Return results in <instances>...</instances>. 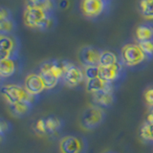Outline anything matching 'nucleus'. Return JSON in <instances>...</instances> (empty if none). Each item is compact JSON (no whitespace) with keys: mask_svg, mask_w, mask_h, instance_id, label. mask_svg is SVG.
<instances>
[{"mask_svg":"<svg viewBox=\"0 0 153 153\" xmlns=\"http://www.w3.org/2000/svg\"><path fill=\"white\" fill-rule=\"evenodd\" d=\"M23 23L30 29L39 31H50L56 25L54 13H49L41 8L27 5L23 12Z\"/></svg>","mask_w":153,"mask_h":153,"instance_id":"obj_1","label":"nucleus"},{"mask_svg":"<svg viewBox=\"0 0 153 153\" xmlns=\"http://www.w3.org/2000/svg\"><path fill=\"white\" fill-rule=\"evenodd\" d=\"M68 62V60L48 59L39 65L37 72L44 80L47 90L54 89L62 82V78Z\"/></svg>","mask_w":153,"mask_h":153,"instance_id":"obj_2","label":"nucleus"},{"mask_svg":"<svg viewBox=\"0 0 153 153\" xmlns=\"http://www.w3.org/2000/svg\"><path fill=\"white\" fill-rule=\"evenodd\" d=\"M120 57L123 64L128 69H138L145 65L150 59L143 51L139 43H126L124 44L120 53Z\"/></svg>","mask_w":153,"mask_h":153,"instance_id":"obj_3","label":"nucleus"},{"mask_svg":"<svg viewBox=\"0 0 153 153\" xmlns=\"http://www.w3.org/2000/svg\"><path fill=\"white\" fill-rule=\"evenodd\" d=\"M1 94L7 104H13L18 102H29L36 104L38 100V97L31 95L24 85L13 82L2 83Z\"/></svg>","mask_w":153,"mask_h":153,"instance_id":"obj_4","label":"nucleus"},{"mask_svg":"<svg viewBox=\"0 0 153 153\" xmlns=\"http://www.w3.org/2000/svg\"><path fill=\"white\" fill-rule=\"evenodd\" d=\"M59 148L60 153H86L88 142L80 134H67L61 137Z\"/></svg>","mask_w":153,"mask_h":153,"instance_id":"obj_5","label":"nucleus"},{"mask_svg":"<svg viewBox=\"0 0 153 153\" xmlns=\"http://www.w3.org/2000/svg\"><path fill=\"white\" fill-rule=\"evenodd\" d=\"M105 117H106V113L103 108L96 104L90 105L85 108L81 114L80 124L85 130H94L104 122Z\"/></svg>","mask_w":153,"mask_h":153,"instance_id":"obj_6","label":"nucleus"},{"mask_svg":"<svg viewBox=\"0 0 153 153\" xmlns=\"http://www.w3.org/2000/svg\"><path fill=\"white\" fill-rule=\"evenodd\" d=\"M110 3V0H81L80 12L85 18L94 20L108 12Z\"/></svg>","mask_w":153,"mask_h":153,"instance_id":"obj_7","label":"nucleus"},{"mask_svg":"<svg viewBox=\"0 0 153 153\" xmlns=\"http://www.w3.org/2000/svg\"><path fill=\"white\" fill-rule=\"evenodd\" d=\"M23 62L20 56L8 59H0V78L1 81L10 80L21 73Z\"/></svg>","mask_w":153,"mask_h":153,"instance_id":"obj_8","label":"nucleus"},{"mask_svg":"<svg viewBox=\"0 0 153 153\" xmlns=\"http://www.w3.org/2000/svg\"><path fill=\"white\" fill-rule=\"evenodd\" d=\"M20 46V40L16 33L0 35V59L18 56Z\"/></svg>","mask_w":153,"mask_h":153,"instance_id":"obj_9","label":"nucleus"},{"mask_svg":"<svg viewBox=\"0 0 153 153\" xmlns=\"http://www.w3.org/2000/svg\"><path fill=\"white\" fill-rule=\"evenodd\" d=\"M86 81L84 69L69 61L64 71L62 83L69 88H76Z\"/></svg>","mask_w":153,"mask_h":153,"instance_id":"obj_10","label":"nucleus"},{"mask_svg":"<svg viewBox=\"0 0 153 153\" xmlns=\"http://www.w3.org/2000/svg\"><path fill=\"white\" fill-rule=\"evenodd\" d=\"M126 66L122 61L109 66H100V78L107 82L117 85L126 76Z\"/></svg>","mask_w":153,"mask_h":153,"instance_id":"obj_11","label":"nucleus"},{"mask_svg":"<svg viewBox=\"0 0 153 153\" xmlns=\"http://www.w3.org/2000/svg\"><path fill=\"white\" fill-rule=\"evenodd\" d=\"M102 51L95 46H84L79 53V59L83 67L99 66Z\"/></svg>","mask_w":153,"mask_h":153,"instance_id":"obj_12","label":"nucleus"},{"mask_svg":"<svg viewBox=\"0 0 153 153\" xmlns=\"http://www.w3.org/2000/svg\"><path fill=\"white\" fill-rule=\"evenodd\" d=\"M23 85L29 93L36 97H39L45 90H47L44 80L38 72L29 74L24 79Z\"/></svg>","mask_w":153,"mask_h":153,"instance_id":"obj_13","label":"nucleus"},{"mask_svg":"<svg viewBox=\"0 0 153 153\" xmlns=\"http://www.w3.org/2000/svg\"><path fill=\"white\" fill-rule=\"evenodd\" d=\"M116 86V84L107 82V81L100 79V76L85 81V88L87 90V92H89L90 94L103 92V91H113V92H115Z\"/></svg>","mask_w":153,"mask_h":153,"instance_id":"obj_14","label":"nucleus"},{"mask_svg":"<svg viewBox=\"0 0 153 153\" xmlns=\"http://www.w3.org/2000/svg\"><path fill=\"white\" fill-rule=\"evenodd\" d=\"M92 100L94 104L103 109L110 108L116 102V96L113 91H103L92 94Z\"/></svg>","mask_w":153,"mask_h":153,"instance_id":"obj_15","label":"nucleus"},{"mask_svg":"<svg viewBox=\"0 0 153 153\" xmlns=\"http://www.w3.org/2000/svg\"><path fill=\"white\" fill-rule=\"evenodd\" d=\"M33 103L29 102H18L13 104H8L10 113L14 118H24L32 112L33 108Z\"/></svg>","mask_w":153,"mask_h":153,"instance_id":"obj_16","label":"nucleus"},{"mask_svg":"<svg viewBox=\"0 0 153 153\" xmlns=\"http://www.w3.org/2000/svg\"><path fill=\"white\" fill-rule=\"evenodd\" d=\"M46 126H47V136L49 137H57L60 134L62 128L64 126L63 120L59 117L51 115L46 118Z\"/></svg>","mask_w":153,"mask_h":153,"instance_id":"obj_17","label":"nucleus"},{"mask_svg":"<svg viewBox=\"0 0 153 153\" xmlns=\"http://www.w3.org/2000/svg\"><path fill=\"white\" fill-rule=\"evenodd\" d=\"M135 37L138 43L153 39V24L143 23L139 25L136 29Z\"/></svg>","mask_w":153,"mask_h":153,"instance_id":"obj_18","label":"nucleus"},{"mask_svg":"<svg viewBox=\"0 0 153 153\" xmlns=\"http://www.w3.org/2000/svg\"><path fill=\"white\" fill-rule=\"evenodd\" d=\"M138 10L146 19L153 21V0H139Z\"/></svg>","mask_w":153,"mask_h":153,"instance_id":"obj_19","label":"nucleus"},{"mask_svg":"<svg viewBox=\"0 0 153 153\" xmlns=\"http://www.w3.org/2000/svg\"><path fill=\"white\" fill-rule=\"evenodd\" d=\"M121 61V57L117 54H115L114 52L105 50L102 51V56H100V66H109L116 64L118 62Z\"/></svg>","mask_w":153,"mask_h":153,"instance_id":"obj_20","label":"nucleus"},{"mask_svg":"<svg viewBox=\"0 0 153 153\" xmlns=\"http://www.w3.org/2000/svg\"><path fill=\"white\" fill-rule=\"evenodd\" d=\"M140 137L143 142L153 143V123L146 121L143 122L140 128Z\"/></svg>","mask_w":153,"mask_h":153,"instance_id":"obj_21","label":"nucleus"},{"mask_svg":"<svg viewBox=\"0 0 153 153\" xmlns=\"http://www.w3.org/2000/svg\"><path fill=\"white\" fill-rule=\"evenodd\" d=\"M17 30V24L12 17L9 19L0 20V35H8V33H16Z\"/></svg>","mask_w":153,"mask_h":153,"instance_id":"obj_22","label":"nucleus"},{"mask_svg":"<svg viewBox=\"0 0 153 153\" xmlns=\"http://www.w3.org/2000/svg\"><path fill=\"white\" fill-rule=\"evenodd\" d=\"M27 5L41 8L49 13H54V10L56 8V1H51V0H28Z\"/></svg>","mask_w":153,"mask_h":153,"instance_id":"obj_23","label":"nucleus"},{"mask_svg":"<svg viewBox=\"0 0 153 153\" xmlns=\"http://www.w3.org/2000/svg\"><path fill=\"white\" fill-rule=\"evenodd\" d=\"M33 130L40 136H47V126L46 118H39L33 126Z\"/></svg>","mask_w":153,"mask_h":153,"instance_id":"obj_24","label":"nucleus"},{"mask_svg":"<svg viewBox=\"0 0 153 153\" xmlns=\"http://www.w3.org/2000/svg\"><path fill=\"white\" fill-rule=\"evenodd\" d=\"M86 80L96 79L100 76V65L99 66H88L83 67Z\"/></svg>","mask_w":153,"mask_h":153,"instance_id":"obj_25","label":"nucleus"},{"mask_svg":"<svg viewBox=\"0 0 153 153\" xmlns=\"http://www.w3.org/2000/svg\"><path fill=\"white\" fill-rule=\"evenodd\" d=\"M139 45L141 46L143 51L146 53L148 59L151 60L153 59V39L143 41V42H139Z\"/></svg>","mask_w":153,"mask_h":153,"instance_id":"obj_26","label":"nucleus"},{"mask_svg":"<svg viewBox=\"0 0 153 153\" xmlns=\"http://www.w3.org/2000/svg\"><path fill=\"white\" fill-rule=\"evenodd\" d=\"M12 129H13V126L9 121L3 118L0 120V136H1L2 139L6 136V134L11 132Z\"/></svg>","mask_w":153,"mask_h":153,"instance_id":"obj_27","label":"nucleus"},{"mask_svg":"<svg viewBox=\"0 0 153 153\" xmlns=\"http://www.w3.org/2000/svg\"><path fill=\"white\" fill-rule=\"evenodd\" d=\"M143 100L148 107L153 106V86H149L143 91Z\"/></svg>","mask_w":153,"mask_h":153,"instance_id":"obj_28","label":"nucleus"},{"mask_svg":"<svg viewBox=\"0 0 153 153\" xmlns=\"http://www.w3.org/2000/svg\"><path fill=\"white\" fill-rule=\"evenodd\" d=\"M13 14L12 12L10 11V9L6 7H1L0 8V20H4V19H9L12 18Z\"/></svg>","mask_w":153,"mask_h":153,"instance_id":"obj_29","label":"nucleus"},{"mask_svg":"<svg viewBox=\"0 0 153 153\" xmlns=\"http://www.w3.org/2000/svg\"><path fill=\"white\" fill-rule=\"evenodd\" d=\"M105 153H118V152H115V151H111V150H110V151H106Z\"/></svg>","mask_w":153,"mask_h":153,"instance_id":"obj_30","label":"nucleus"},{"mask_svg":"<svg viewBox=\"0 0 153 153\" xmlns=\"http://www.w3.org/2000/svg\"><path fill=\"white\" fill-rule=\"evenodd\" d=\"M51 1H56V0H51Z\"/></svg>","mask_w":153,"mask_h":153,"instance_id":"obj_31","label":"nucleus"},{"mask_svg":"<svg viewBox=\"0 0 153 153\" xmlns=\"http://www.w3.org/2000/svg\"><path fill=\"white\" fill-rule=\"evenodd\" d=\"M110 1H111V0H110Z\"/></svg>","mask_w":153,"mask_h":153,"instance_id":"obj_32","label":"nucleus"}]
</instances>
